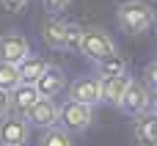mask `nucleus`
<instances>
[{
	"mask_svg": "<svg viewBox=\"0 0 157 146\" xmlns=\"http://www.w3.org/2000/svg\"><path fill=\"white\" fill-rule=\"evenodd\" d=\"M28 138H30V127H28L25 119H19V116H3V121H0V144L25 146Z\"/></svg>",
	"mask_w": 157,
	"mask_h": 146,
	"instance_id": "nucleus-9",
	"label": "nucleus"
},
{
	"mask_svg": "<svg viewBox=\"0 0 157 146\" xmlns=\"http://www.w3.org/2000/svg\"><path fill=\"white\" fill-rule=\"evenodd\" d=\"M19 86V72L14 63H0V91H11Z\"/></svg>",
	"mask_w": 157,
	"mask_h": 146,
	"instance_id": "nucleus-17",
	"label": "nucleus"
},
{
	"mask_svg": "<svg viewBox=\"0 0 157 146\" xmlns=\"http://www.w3.org/2000/svg\"><path fill=\"white\" fill-rule=\"evenodd\" d=\"M30 55V41L22 33H3L0 36V63H19Z\"/></svg>",
	"mask_w": 157,
	"mask_h": 146,
	"instance_id": "nucleus-5",
	"label": "nucleus"
},
{
	"mask_svg": "<svg viewBox=\"0 0 157 146\" xmlns=\"http://www.w3.org/2000/svg\"><path fill=\"white\" fill-rule=\"evenodd\" d=\"M152 97H155V94H149V88H146L144 83L130 80L116 108H121L127 116H132V119H135V116H141V113L152 110Z\"/></svg>",
	"mask_w": 157,
	"mask_h": 146,
	"instance_id": "nucleus-4",
	"label": "nucleus"
},
{
	"mask_svg": "<svg viewBox=\"0 0 157 146\" xmlns=\"http://www.w3.org/2000/svg\"><path fill=\"white\" fill-rule=\"evenodd\" d=\"M36 99H39L36 88H33L30 83H19L17 88L8 91V110H14V113H28Z\"/></svg>",
	"mask_w": 157,
	"mask_h": 146,
	"instance_id": "nucleus-11",
	"label": "nucleus"
},
{
	"mask_svg": "<svg viewBox=\"0 0 157 146\" xmlns=\"http://www.w3.org/2000/svg\"><path fill=\"white\" fill-rule=\"evenodd\" d=\"M41 39L47 47L52 50H66L69 47V22H61V19H47L41 25Z\"/></svg>",
	"mask_w": 157,
	"mask_h": 146,
	"instance_id": "nucleus-10",
	"label": "nucleus"
},
{
	"mask_svg": "<svg viewBox=\"0 0 157 146\" xmlns=\"http://www.w3.org/2000/svg\"><path fill=\"white\" fill-rule=\"evenodd\" d=\"M157 63L155 61H152V63H149V66H146V72H144V77H146V83H144V86H146V88H149V94H155L157 91Z\"/></svg>",
	"mask_w": 157,
	"mask_h": 146,
	"instance_id": "nucleus-18",
	"label": "nucleus"
},
{
	"mask_svg": "<svg viewBox=\"0 0 157 146\" xmlns=\"http://www.w3.org/2000/svg\"><path fill=\"white\" fill-rule=\"evenodd\" d=\"M127 83H130L127 75H119V77H99V97H102V102L119 105V99H121Z\"/></svg>",
	"mask_w": 157,
	"mask_h": 146,
	"instance_id": "nucleus-13",
	"label": "nucleus"
},
{
	"mask_svg": "<svg viewBox=\"0 0 157 146\" xmlns=\"http://www.w3.org/2000/svg\"><path fill=\"white\" fill-rule=\"evenodd\" d=\"M39 146H75V141H72V133L61 127H50V130H41Z\"/></svg>",
	"mask_w": 157,
	"mask_h": 146,
	"instance_id": "nucleus-16",
	"label": "nucleus"
},
{
	"mask_svg": "<svg viewBox=\"0 0 157 146\" xmlns=\"http://www.w3.org/2000/svg\"><path fill=\"white\" fill-rule=\"evenodd\" d=\"M69 99L83 102V105H88V108L102 105V97H99V77H97V75H83V77H77V80L69 86Z\"/></svg>",
	"mask_w": 157,
	"mask_h": 146,
	"instance_id": "nucleus-6",
	"label": "nucleus"
},
{
	"mask_svg": "<svg viewBox=\"0 0 157 146\" xmlns=\"http://www.w3.org/2000/svg\"><path fill=\"white\" fill-rule=\"evenodd\" d=\"M0 6H3L6 11H22V8L28 6V0H0Z\"/></svg>",
	"mask_w": 157,
	"mask_h": 146,
	"instance_id": "nucleus-20",
	"label": "nucleus"
},
{
	"mask_svg": "<svg viewBox=\"0 0 157 146\" xmlns=\"http://www.w3.org/2000/svg\"><path fill=\"white\" fill-rule=\"evenodd\" d=\"M77 50H80L86 58L99 61V58H108V55L116 52V41H113L105 30H99V28H88V30L80 33V44H77Z\"/></svg>",
	"mask_w": 157,
	"mask_h": 146,
	"instance_id": "nucleus-3",
	"label": "nucleus"
},
{
	"mask_svg": "<svg viewBox=\"0 0 157 146\" xmlns=\"http://www.w3.org/2000/svg\"><path fill=\"white\" fill-rule=\"evenodd\" d=\"M119 75H127V58L124 55L113 52V55L97 61V77H119Z\"/></svg>",
	"mask_w": 157,
	"mask_h": 146,
	"instance_id": "nucleus-14",
	"label": "nucleus"
},
{
	"mask_svg": "<svg viewBox=\"0 0 157 146\" xmlns=\"http://www.w3.org/2000/svg\"><path fill=\"white\" fill-rule=\"evenodd\" d=\"M135 138L141 146H157V119L152 110L135 116Z\"/></svg>",
	"mask_w": 157,
	"mask_h": 146,
	"instance_id": "nucleus-12",
	"label": "nucleus"
},
{
	"mask_svg": "<svg viewBox=\"0 0 157 146\" xmlns=\"http://www.w3.org/2000/svg\"><path fill=\"white\" fill-rule=\"evenodd\" d=\"M94 121V108L83 105V102H75V99H66L63 105H58V124L61 130L66 133H83L88 130Z\"/></svg>",
	"mask_w": 157,
	"mask_h": 146,
	"instance_id": "nucleus-2",
	"label": "nucleus"
},
{
	"mask_svg": "<svg viewBox=\"0 0 157 146\" xmlns=\"http://www.w3.org/2000/svg\"><path fill=\"white\" fill-rule=\"evenodd\" d=\"M28 119V127H36V130H50V127H58V105L52 99H44L39 97L33 102V108L25 113Z\"/></svg>",
	"mask_w": 157,
	"mask_h": 146,
	"instance_id": "nucleus-7",
	"label": "nucleus"
},
{
	"mask_svg": "<svg viewBox=\"0 0 157 146\" xmlns=\"http://www.w3.org/2000/svg\"><path fill=\"white\" fill-rule=\"evenodd\" d=\"M44 66H47V61L44 58H36V55H28L25 61H19L17 63V72H19V83H36V77L44 72Z\"/></svg>",
	"mask_w": 157,
	"mask_h": 146,
	"instance_id": "nucleus-15",
	"label": "nucleus"
},
{
	"mask_svg": "<svg viewBox=\"0 0 157 146\" xmlns=\"http://www.w3.org/2000/svg\"><path fill=\"white\" fill-rule=\"evenodd\" d=\"M0 146H19V144H0Z\"/></svg>",
	"mask_w": 157,
	"mask_h": 146,
	"instance_id": "nucleus-22",
	"label": "nucleus"
},
{
	"mask_svg": "<svg viewBox=\"0 0 157 146\" xmlns=\"http://www.w3.org/2000/svg\"><path fill=\"white\" fill-rule=\"evenodd\" d=\"M33 88H36V94L39 97H44V99H52L55 94H61L63 88H66V75H63V69L61 66H44V72L36 77V83H33Z\"/></svg>",
	"mask_w": 157,
	"mask_h": 146,
	"instance_id": "nucleus-8",
	"label": "nucleus"
},
{
	"mask_svg": "<svg viewBox=\"0 0 157 146\" xmlns=\"http://www.w3.org/2000/svg\"><path fill=\"white\" fill-rule=\"evenodd\" d=\"M8 113V91H0V119Z\"/></svg>",
	"mask_w": 157,
	"mask_h": 146,
	"instance_id": "nucleus-21",
	"label": "nucleus"
},
{
	"mask_svg": "<svg viewBox=\"0 0 157 146\" xmlns=\"http://www.w3.org/2000/svg\"><path fill=\"white\" fill-rule=\"evenodd\" d=\"M72 6V0H44V8L55 17V14H61V11H66Z\"/></svg>",
	"mask_w": 157,
	"mask_h": 146,
	"instance_id": "nucleus-19",
	"label": "nucleus"
},
{
	"mask_svg": "<svg viewBox=\"0 0 157 146\" xmlns=\"http://www.w3.org/2000/svg\"><path fill=\"white\" fill-rule=\"evenodd\" d=\"M116 19H119V25H121L124 33L141 36V33H146L155 25V11L144 0H124L116 8Z\"/></svg>",
	"mask_w": 157,
	"mask_h": 146,
	"instance_id": "nucleus-1",
	"label": "nucleus"
}]
</instances>
